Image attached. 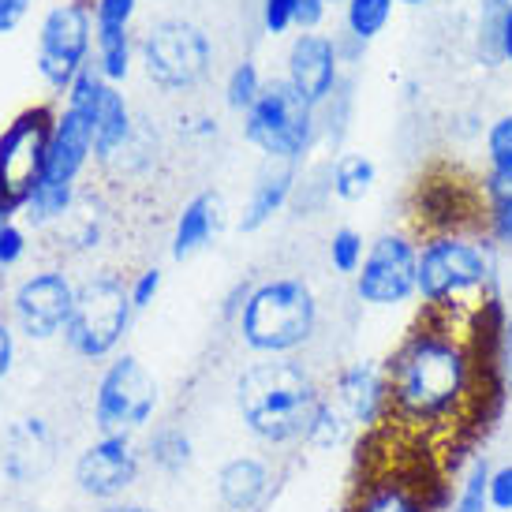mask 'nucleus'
Masks as SVG:
<instances>
[{
	"label": "nucleus",
	"instance_id": "dca6fc26",
	"mask_svg": "<svg viewBox=\"0 0 512 512\" xmlns=\"http://www.w3.org/2000/svg\"><path fill=\"white\" fill-rule=\"evenodd\" d=\"M0 464L15 483H34L42 479L53 464V438L45 430L42 419H23L4 434L0 445Z\"/></svg>",
	"mask_w": 512,
	"mask_h": 512
},
{
	"label": "nucleus",
	"instance_id": "f3484780",
	"mask_svg": "<svg viewBox=\"0 0 512 512\" xmlns=\"http://www.w3.org/2000/svg\"><path fill=\"white\" fill-rule=\"evenodd\" d=\"M217 217H221V199L214 191H202L184 206V214L176 221V240H172V258H191L195 251H202L210 236L217 232Z\"/></svg>",
	"mask_w": 512,
	"mask_h": 512
},
{
	"label": "nucleus",
	"instance_id": "5701e85b",
	"mask_svg": "<svg viewBox=\"0 0 512 512\" xmlns=\"http://www.w3.org/2000/svg\"><path fill=\"white\" fill-rule=\"evenodd\" d=\"M486 191H490V228L501 243H512V172H494Z\"/></svg>",
	"mask_w": 512,
	"mask_h": 512
},
{
	"label": "nucleus",
	"instance_id": "0eeeda50",
	"mask_svg": "<svg viewBox=\"0 0 512 512\" xmlns=\"http://www.w3.org/2000/svg\"><path fill=\"white\" fill-rule=\"evenodd\" d=\"M146 75L165 90H187L210 72V42L195 23L161 19L146 30L143 42Z\"/></svg>",
	"mask_w": 512,
	"mask_h": 512
},
{
	"label": "nucleus",
	"instance_id": "bb28decb",
	"mask_svg": "<svg viewBox=\"0 0 512 512\" xmlns=\"http://www.w3.org/2000/svg\"><path fill=\"white\" fill-rule=\"evenodd\" d=\"M486 505H490V468H486V460H475L464 479L456 512H486Z\"/></svg>",
	"mask_w": 512,
	"mask_h": 512
},
{
	"label": "nucleus",
	"instance_id": "a19ab883",
	"mask_svg": "<svg viewBox=\"0 0 512 512\" xmlns=\"http://www.w3.org/2000/svg\"><path fill=\"white\" fill-rule=\"evenodd\" d=\"M501 57L512 60V4H509V15H505V27H501Z\"/></svg>",
	"mask_w": 512,
	"mask_h": 512
},
{
	"label": "nucleus",
	"instance_id": "2eb2a0df",
	"mask_svg": "<svg viewBox=\"0 0 512 512\" xmlns=\"http://www.w3.org/2000/svg\"><path fill=\"white\" fill-rule=\"evenodd\" d=\"M337 79V49L322 34H299L292 53H288V83L296 86L303 98L318 105L333 90Z\"/></svg>",
	"mask_w": 512,
	"mask_h": 512
},
{
	"label": "nucleus",
	"instance_id": "cd10ccee",
	"mask_svg": "<svg viewBox=\"0 0 512 512\" xmlns=\"http://www.w3.org/2000/svg\"><path fill=\"white\" fill-rule=\"evenodd\" d=\"M258 90H262V83H258V72H255V64H247L243 60L240 68L232 72V79H228V105L232 109H251L258 98Z\"/></svg>",
	"mask_w": 512,
	"mask_h": 512
},
{
	"label": "nucleus",
	"instance_id": "412c9836",
	"mask_svg": "<svg viewBox=\"0 0 512 512\" xmlns=\"http://www.w3.org/2000/svg\"><path fill=\"white\" fill-rule=\"evenodd\" d=\"M128 131L131 120L124 94L113 90V86H105L98 105H94V150H98V157H113L120 146L128 143Z\"/></svg>",
	"mask_w": 512,
	"mask_h": 512
},
{
	"label": "nucleus",
	"instance_id": "a878e982",
	"mask_svg": "<svg viewBox=\"0 0 512 512\" xmlns=\"http://www.w3.org/2000/svg\"><path fill=\"white\" fill-rule=\"evenodd\" d=\"M512 0H483V15H479V53L486 64L501 60V27L509 15Z\"/></svg>",
	"mask_w": 512,
	"mask_h": 512
},
{
	"label": "nucleus",
	"instance_id": "6ab92c4d",
	"mask_svg": "<svg viewBox=\"0 0 512 512\" xmlns=\"http://www.w3.org/2000/svg\"><path fill=\"white\" fill-rule=\"evenodd\" d=\"M288 191H292V165H277V169L262 172L255 191H251V202H247V210H243V217H240L243 232H255V228L266 225V221L285 206Z\"/></svg>",
	"mask_w": 512,
	"mask_h": 512
},
{
	"label": "nucleus",
	"instance_id": "9d476101",
	"mask_svg": "<svg viewBox=\"0 0 512 512\" xmlns=\"http://www.w3.org/2000/svg\"><path fill=\"white\" fill-rule=\"evenodd\" d=\"M86 49H90V19L86 8L64 4L45 15L42 49H38V68L45 83L57 90H72L75 75L86 68Z\"/></svg>",
	"mask_w": 512,
	"mask_h": 512
},
{
	"label": "nucleus",
	"instance_id": "9b49d317",
	"mask_svg": "<svg viewBox=\"0 0 512 512\" xmlns=\"http://www.w3.org/2000/svg\"><path fill=\"white\" fill-rule=\"evenodd\" d=\"M359 299L374 307H397L419 288V255L404 236H382L363 258Z\"/></svg>",
	"mask_w": 512,
	"mask_h": 512
},
{
	"label": "nucleus",
	"instance_id": "c9c22d12",
	"mask_svg": "<svg viewBox=\"0 0 512 512\" xmlns=\"http://www.w3.org/2000/svg\"><path fill=\"white\" fill-rule=\"evenodd\" d=\"M23 258V232L0 217V266H15Z\"/></svg>",
	"mask_w": 512,
	"mask_h": 512
},
{
	"label": "nucleus",
	"instance_id": "a18cd8bd",
	"mask_svg": "<svg viewBox=\"0 0 512 512\" xmlns=\"http://www.w3.org/2000/svg\"><path fill=\"white\" fill-rule=\"evenodd\" d=\"M75 4H79V8H86V4H90V0H75Z\"/></svg>",
	"mask_w": 512,
	"mask_h": 512
},
{
	"label": "nucleus",
	"instance_id": "7ed1b4c3",
	"mask_svg": "<svg viewBox=\"0 0 512 512\" xmlns=\"http://www.w3.org/2000/svg\"><path fill=\"white\" fill-rule=\"evenodd\" d=\"M243 341L255 352H288L314 333V296L303 281L258 285L243 303Z\"/></svg>",
	"mask_w": 512,
	"mask_h": 512
},
{
	"label": "nucleus",
	"instance_id": "b1692460",
	"mask_svg": "<svg viewBox=\"0 0 512 512\" xmlns=\"http://www.w3.org/2000/svg\"><path fill=\"white\" fill-rule=\"evenodd\" d=\"M98 53L101 75L105 79H124L128 75V27H98Z\"/></svg>",
	"mask_w": 512,
	"mask_h": 512
},
{
	"label": "nucleus",
	"instance_id": "4be33fe9",
	"mask_svg": "<svg viewBox=\"0 0 512 512\" xmlns=\"http://www.w3.org/2000/svg\"><path fill=\"white\" fill-rule=\"evenodd\" d=\"M374 184V161H367L363 154H344L333 169V191L341 195L344 202L363 199Z\"/></svg>",
	"mask_w": 512,
	"mask_h": 512
},
{
	"label": "nucleus",
	"instance_id": "20e7f679",
	"mask_svg": "<svg viewBox=\"0 0 512 512\" xmlns=\"http://www.w3.org/2000/svg\"><path fill=\"white\" fill-rule=\"evenodd\" d=\"M57 120L45 105L23 109L0 135V217L23 210L45 176V157Z\"/></svg>",
	"mask_w": 512,
	"mask_h": 512
},
{
	"label": "nucleus",
	"instance_id": "37998d69",
	"mask_svg": "<svg viewBox=\"0 0 512 512\" xmlns=\"http://www.w3.org/2000/svg\"><path fill=\"white\" fill-rule=\"evenodd\" d=\"M109 512H150V509H143V505H124V509H109Z\"/></svg>",
	"mask_w": 512,
	"mask_h": 512
},
{
	"label": "nucleus",
	"instance_id": "aec40b11",
	"mask_svg": "<svg viewBox=\"0 0 512 512\" xmlns=\"http://www.w3.org/2000/svg\"><path fill=\"white\" fill-rule=\"evenodd\" d=\"M217 490H221V501L228 509L247 512L262 494H266V468L251 460V456H240L221 468V479H217Z\"/></svg>",
	"mask_w": 512,
	"mask_h": 512
},
{
	"label": "nucleus",
	"instance_id": "4c0bfd02",
	"mask_svg": "<svg viewBox=\"0 0 512 512\" xmlns=\"http://www.w3.org/2000/svg\"><path fill=\"white\" fill-rule=\"evenodd\" d=\"M157 288H161V273L146 270L143 277L135 281V288H131V303H135V307H146V303H154Z\"/></svg>",
	"mask_w": 512,
	"mask_h": 512
},
{
	"label": "nucleus",
	"instance_id": "e433bc0d",
	"mask_svg": "<svg viewBox=\"0 0 512 512\" xmlns=\"http://www.w3.org/2000/svg\"><path fill=\"white\" fill-rule=\"evenodd\" d=\"M490 505L501 512H512V464L490 475Z\"/></svg>",
	"mask_w": 512,
	"mask_h": 512
},
{
	"label": "nucleus",
	"instance_id": "72a5a7b5",
	"mask_svg": "<svg viewBox=\"0 0 512 512\" xmlns=\"http://www.w3.org/2000/svg\"><path fill=\"white\" fill-rule=\"evenodd\" d=\"M262 19H266V30H270V34H281V30H288L296 23V0H266Z\"/></svg>",
	"mask_w": 512,
	"mask_h": 512
},
{
	"label": "nucleus",
	"instance_id": "58836bf2",
	"mask_svg": "<svg viewBox=\"0 0 512 512\" xmlns=\"http://www.w3.org/2000/svg\"><path fill=\"white\" fill-rule=\"evenodd\" d=\"M30 8V0H0V34L4 30H12L23 15H27Z\"/></svg>",
	"mask_w": 512,
	"mask_h": 512
},
{
	"label": "nucleus",
	"instance_id": "1a4fd4ad",
	"mask_svg": "<svg viewBox=\"0 0 512 512\" xmlns=\"http://www.w3.org/2000/svg\"><path fill=\"white\" fill-rule=\"evenodd\" d=\"M486 277H490V266L483 251H475L464 240H434L419 255V292L434 307H445L456 296L483 288Z\"/></svg>",
	"mask_w": 512,
	"mask_h": 512
},
{
	"label": "nucleus",
	"instance_id": "c756f323",
	"mask_svg": "<svg viewBox=\"0 0 512 512\" xmlns=\"http://www.w3.org/2000/svg\"><path fill=\"white\" fill-rule=\"evenodd\" d=\"M187 456H191V441L184 434H176V430H169V434H161L154 441V460L165 471H180L187 464Z\"/></svg>",
	"mask_w": 512,
	"mask_h": 512
},
{
	"label": "nucleus",
	"instance_id": "a211bd4d",
	"mask_svg": "<svg viewBox=\"0 0 512 512\" xmlns=\"http://www.w3.org/2000/svg\"><path fill=\"white\" fill-rule=\"evenodd\" d=\"M385 382L374 363H356L341 374V404L356 423H374L382 412Z\"/></svg>",
	"mask_w": 512,
	"mask_h": 512
},
{
	"label": "nucleus",
	"instance_id": "f704fd0d",
	"mask_svg": "<svg viewBox=\"0 0 512 512\" xmlns=\"http://www.w3.org/2000/svg\"><path fill=\"white\" fill-rule=\"evenodd\" d=\"M135 0H98V27H128Z\"/></svg>",
	"mask_w": 512,
	"mask_h": 512
},
{
	"label": "nucleus",
	"instance_id": "49530a36",
	"mask_svg": "<svg viewBox=\"0 0 512 512\" xmlns=\"http://www.w3.org/2000/svg\"><path fill=\"white\" fill-rule=\"evenodd\" d=\"M326 4H329V0H326Z\"/></svg>",
	"mask_w": 512,
	"mask_h": 512
},
{
	"label": "nucleus",
	"instance_id": "ea45409f",
	"mask_svg": "<svg viewBox=\"0 0 512 512\" xmlns=\"http://www.w3.org/2000/svg\"><path fill=\"white\" fill-rule=\"evenodd\" d=\"M8 367H12V333L0 326V378L8 374Z\"/></svg>",
	"mask_w": 512,
	"mask_h": 512
},
{
	"label": "nucleus",
	"instance_id": "2f4dec72",
	"mask_svg": "<svg viewBox=\"0 0 512 512\" xmlns=\"http://www.w3.org/2000/svg\"><path fill=\"white\" fill-rule=\"evenodd\" d=\"M344 434V423L341 415L333 412L329 404H318V412H314V423L311 430H307V438L314 441V445H337Z\"/></svg>",
	"mask_w": 512,
	"mask_h": 512
},
{
	"label": "nucleus",
	"instance_id": "4468645a",
	"mask_svg": "<svg viewBox=\"0 0 512 512\" xmlns=\"http://www.w3.org/2000/svg\"><path fill=\"white\" fill-rule=\"evenodd\" d=\"M90 150H94V113L79 109V105H68V113L60 116L57 128H53V143H49V157H45L42 184L72 187L75 172L83 169Z\"/></svg>",
	"mask_w": 512,
	"mask_h": 512
},
{
	"label": "nucleus",
	"instance_id": "393cba45",
	"mask_svg": "<svg viewBox=\"0 0 512 512\" xmlns=\"http://www.w3.org/2000/svg\"><path fill=\"white\" fill-rule=\"evenodd\" d=\"M393 15V0H348V27L356 38H374Z\"/></svg>",
	"mask_w": 512,
	"mask_h": 512
},
{
	"label": "nucleus",
	"instance_id": "f03ea898",
	"mask_svg": "<svg viewBox=\"0 0 512 512\" xmlns=\"http://www.w3.org/2000/svg\"><path fill=\"white\" fill-rule=\"evenodd\" d=\"M240 412L258 438L292 441L311 430L318 397L311 378L292 363H258L240 378Z\"/></svg>",
	"mask_w": 512,
	"mask_h": 512
},
{
	"label": "nucleus",
	"instance_id": "473e14b6",
	"mask_svg": "<svg viewBox=\"0 0 512 512\" xmlns=\"http://www.w3.org/2000/svg\"><path fill=\"white\" fill-rule=\"evenodd\" d=\"M359 512H419V509L408 501L404 490H397V486H382V490H374V494L363 501V509Z\"/></svg>",
	"mask_w": 512,
	"mask_h": 512
},
{
	"label": "nucleus",
	"instance_id": "f8f14e48",
	"mask_svg": "<svg viewBox=\"0 0 512 512\" xmlns=\"http://www.w3.org/2000/svg\"><path fill=\"white\" fill-rule=\"evenodd\" d=\"M139 475V456L131 449L128 434H105L90 445L75 464V483L90 498H116L124 494Z\"/></svg>",
	"mask_w": 512,
	"mask_h": 512
},
{
	"label": "nucleus",
	"instance_id": "c03bdc74",
	"mask_svg": "<svg viewBox=\"0 0 512 512\" xmlns=\"http://www.w3.org/2000/svg\"><path fill=\"white\" fill-rule=\"evenodd\" d=\"M400 4H423V0H400Z\"/></svg>",
	"mask_w": 512,
	"mask_h": 512
},
{
	"label": "nucleus",
	"instance_id": "79ce46f5",
	"mask_svg": "<svg viewBox=\"0 0 512 512\" xmlns=\"http://www.w3.org/2000/svg\"><path fill=\"white\" fill-rule=\"evenodd\" d=\"M505 344H509V389H512V314L505 318Z\"/></svg>",
	"mask_w": 512,
	"mask_h": 512
},
{
	"label": "nucleus",
	"instance_id": "423d86ee",
	"mask_svg": "<svg viewBox=\"0 0 512 512\" xmlns=\"http://www.w3.org/2000/svg\"><path fill=\"white\" fill-rule=\"evenodd\" d=\"M131 307H135L131 296L116 281H109V277L86 281L72 299V314H68L64 337L86 359L109 356L120 344V337H124V329H128Z\"/></svg>",
	"mask_w": 512,
	"mask_h": 512
},
{
	"label": "nucleus",
	"instance_id": "ddd939ff",
	"mask_svg": "<svg viewBox=\"0 0 512 512\" xmlns=\"http://www.w3.org/2000/svg\"><path fill=\"white\" fill-rule=\"evenodd\" d=\"M72 285L60 277V273H38L30 277L27 285L15 292V314H19V326L30 337H53L60 326H68V314H72Z\"/></svg>",
	"mask_w": 512,
	"mask_h": 512
},
{
	"label": "nucleus",
	"instance_id": "6e6552de",
	"mask_svg": "<svg viewBox=\"0 0 512 512\" xmlns=\"http://www.w3.org/2000/svg\"><path fill=\"white\" fill-rule=\"evenodd\" d=\"M157 404V385L150 378V370L135 356L116 359L113 367L105 370V378L98 385V427L105 434H128V430L143 427Z\"/></svg>",
	"mask_w": 512,
	"mask_h": 512
},
{
	"label": "nucleus",
	"instance_id": "7c9ffc66",
	"mask_svg": "<svg viewBox=\"0 0 512 512\" xmlns=\"http://www.w3.org/2000/svg\"><path fill=\"white\" fill-rule=\"evenodd\" d=\"M490 161H494V172H512V116H501L498 124L490 128Z\"/></svg>",
	"mask_w": 512,
	"mask_h": 512
},
{
	"label": "nucleus",
	"instance_id": "39448f33",
	"mask_svg": "<svg viewBox=\"0 0 512 512\" xmlns=\"http://www.w3.org/2000/svg\"><path fill=\"white\" fill-rule=\"evenodd\" d=\"M247 139L262 154L292 161L296 154H303V146L311 139V101L288 79L266 83L258 90L255 105L247 109Z\"/></svg>",
	"mask_w": 512,
	"mask_h": 512
},
{
	"label": "nucleus",
	"instance_id": "c85d7f7f",
	"mask_svg": "<svg viewBox=\"0 0 512 512\" xmlns=\"http://www.w3.org/2000/svg\"><path fill=\"white\" fill-rule=\"evenodd\" d=\"M329 258L341 273H356L359 262H363V240H359L352 228H341L333 232V243H329Z\"/></svg>",
	"mask_w": 512,
	"mask_h": 512
},
{
	"label": "nucleus",
	"instance_id": "f257e3e1",
	"mask_svg": "<svg viewBox=\"0 0 512 512\" xmlns=\"http://www.w3.org/2000/svg\"><path fill=\"white\" fill-rule=\"evenodd\" d=\"M471 385V356L441 333H415L393 359V400L415 423H438L464 404Z\"/></svg>",
	"mask_w": 512,
	"mask_h": 512
}]
</instances>
